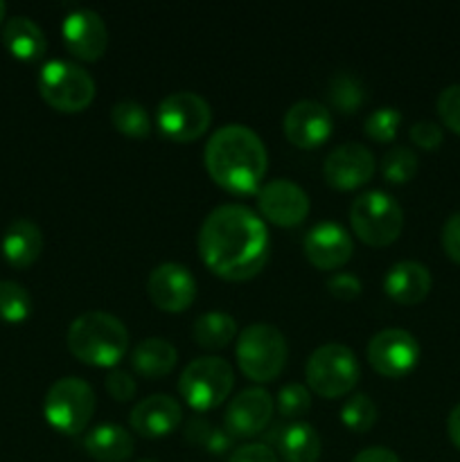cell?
I'll list each match as a JSON object with an SVG mask.
<instances>
[{
	"label": "cell",
	"mask_w": 460,
	"mask_h": 462,
	"mask_svg": "<svg viewBox=\"0 0 460 462\" xmlns=\"http://www.w3.org/2000/svg\"><path fill=\"white\" fill-rule=\"evenodd\" d=\"M275 409L287 420H298L307 415L311 409L309 388L302 386V383H287V386H282L278 397H275Z\"/></svg>",
	"instance_id": "d6a6232c"
},
{
	"label": "cell",
	"mask_w": 460,
	"mask_h": 462,
	"mask_svg": "<svg viewBox=\"0 0 460 462\" xmlns=\"http://www.w3.org/2000/svg\"><path fill=\"white\" fill-rule=\"evenodd\" d=\"M409 135H410V140H413L415 147L427 149V152H433V149H437L442 144L440 125H436V122H431V120L415 122V125L410 126Z\"/></svg>",
	"instance_id": "8d00e7d4"
},
{
	"label": "cell",
	"mask_w": 460,
	"mask_h": 462,
	"mask_svg": "<svg viewBox=\"0 0 460 462\" xmlns=\"http://www.w3.org/2000/svg\"><path fill=\"white\" fill-rule=\"evenodd\" d=\"M106 391L108 395L115 402H131L135 397V391H138V383H135L133 374H129L126 370H111L106 377Z\"/></svg>",
	"instance_id": "d590c367"
},
{
	"label": "cell",
	"mask_w": 460,
	"mask_h": 462,
	"mask_svg": "<svg viewBox=\"0 0 460 462\" xmlns=\"http://www.w3.org/2000/svg\"><path fill=\"white\" fill-rule=\"evenodd\" d=\"M192 337L206 350H224L237 337V320L225 311H206L194 320Z\"/></svg>",
	"instance_id": "484cf974"
},
{
	"label": "cell",
	"mask_w": 460,
	"mask_h": 462,
	"mask_svg": "<svg viewBox=\"0 0 460 462\" xmlns=\"http://www.w3.org/2000/svg\"><path fill=\"white\" fill-rule=\"evenodd\" d=\"M0 251L14 269H27L43 253V233L30 219H16L7 226L0 239Z\"/></svg>",
	"instance_id": "44dd1931"
},
{
	"label": "cell",
	"mask_w": 460,
	"mask_h": 462,
	"mask_svg": "<svg viewBox=\"0 0 460 462\" xmlns=\"http://www.w3.org/2000/svg\"><path fill=\"white\" fill-rule=\"evenodd\" d=\"M436 108L442 125L460 135V84L446 86V88L437 95Z\"/></svg>",
	"instance_id": "e575fe53"
},
{
	"label": "cell",
	"mask_w": 460,
	"mask_h": 462,
	"mask_svg": "<svg viewBox=\"0 0 460 462\" xmlns=\"http://www.w3.org/2000/svg\"><path fill=\"white\" fill-rule=\"evenodd\" d=\"M179 352L167 338H144L131 352V365L144 379H161L174 370Z\"/></svg>",
	"instance_id": "cb8c5ba5"
},
{
	"label": "cell",
	"mask_w": 460,
	"mask_h": 462,
	"mask_svg": "<svg viewBox=\"0 0 460 462\" xmlns=\"http://www.w3.org/2000/svg\"><path fill=\"white\" fill-rule=\"evenodd\" d=\"M275 402L264 388H246L233 397L224 415V429L233 440L255 438L269 427Z\"/></svg>",
	"instance_id": "4fadbf2b"
},
{
	"label": "cell",
	"mask_w": 460,
	"mask_h": 462,
	"mask_svg": "<svg viewBox=\"0 0 460 462\" xmlns=\"http://www.w3.org/2000/svg\"><path fill=\"white\" fill-rule=\"evenodd\" d=\"M257 210L262 219L282 228H293L309 215V197L293 180L275 179L262 185L257 192Z\"/></svg>",
	"instance_id": "7c38bea8"
},
{
	"label": "cell",
	"mask_w": 460,
	"mask_h": 462,
	"mask_svg": "<svg viewBox=\"0 0 460 462\" xmlns=\"http://www.w3.org/2000/svg\"><path fill=\"white\" fill-rule=\"evenodd\" d=\"M5 14H7V5L0 0V25H3V21H5Z\"/></svg>",
	"instance_id": "7bdbcfd3"
},
{
	"label": "cell",
	"mask_w": 460,
	"mask_h": 462,
	"mask_svg": "<svg viewBox=\"0 0 460 462\" xmlns=\"http://www.w3.org/2000/svg\"><path fill=\"white\" fill-rule=\"evenodd\" d=\"M327 95L334 111L343 113V116L356 113L365 102L363 84H361L359 77L350 75V72H336L329 81Z\"/></svg>",
	"instance_id": "4316f807"
},
{
	"label": "cell",
	"mask_w": 460,
	"mask_h": 462,
	"mask_svg": "<svg viewBox=\"0 0 460 462\" xmlns=\"http://www.w3.org/2000/svg\"><path fill=\"white\" fill-rule=\"evenodd\" d=\"M374 167L377 162L368 147L359 143H345L327 153L323 162V176L334 189L350 192L373 179Z\"/></svg>",
	"instance_id": "9a60e30c"
},
{
	"label": "cell",
	"mask_w": 460,
	"mask_h": 462,
	"mask_svg": "<svg viewBox=\"0 0 460 462\" xmlns=\"http://www.w3.org/2000/svg\"><path fill=\"white\" fill-rule=\"evenodd\" d=\"M431 271L413 260L397 262L383 275V291L397 305H419L431 293Z\"/></svg>",
	"instance_id": "ffe728a7"
},
{
	"label": "cell",
	"mask_w": 460,
	"mask_h": 462,
	"mask_svg": "<svg viewBox=\"0 0 460 462\" xmlns=\"http://www.w3.org/2000/svg\"><path fill=\"white\" fill-rule=\"evenodd\" d=\"M68 350L93 368H115L129 350V329L108 311H86L77 316L66 334Z\"/></svg>",
	"instance_id": "3957f363"
},
{
	"label": "cell",
	"mask_w": 460,
	"mask_h": 462,
	"mask_svg": "<svg viewBox=\"0 0 460 462\" xmlns=\"http://www.w3.org/2000/svg\"><path fill=\"white\" fill-rule=\"evenodd\" d=\"M442 251L451 262L460 264V212H454L442 226Z\"/></svg>",
	"instance_id": "74e56055"
},
{
	"label": "cell",
	"mask_w": 460,
	"mask_h": 462,
	"mask_svg": "<svg viewBox=\"0 0 460 462\" xmlns=\"http://www.w3.org/2000/svg\"><path fill=\"white\" fill-rule=\"evenodd\" d=\"M401 125V113L395 106H379L377 111H373L365 120V134L374 143H392L400 131Z\"/></svg>",
	"instance_id": "836d02e7"
},
{
	"label": "cell",
	"mask_w": 460,
	"mask_h": 462,
	"mask_svg": "<svg viewBox=\"0 0 460 462\" xmlns=\"http://www.w3.org/2000/svg\"><path fill=\"white\" fill-rule=\"evenodd\" d=\"M419 355L418 338L400 328L382 329L368 343L370 365L386 379H401L413 373Z\"/></svg>",
	"instance_id": "8fae6325"
},
{
	"label": "cell",
	"mask_w": 460,
	"mask_h": 462,
	"mask_svg": "<svg viewBox=\"0 0 460 462\" xmlns=\"http://www.w3.org/2000/svg\"><path fill=\"white\" fill-rule=\"evenodd\" d=\"M95 391L79 377H61L48 388L43 400L45 422L63 436H77L95 413Z\"/></svg>",
	"instance_id": "52a82bcc"
},
{
	"label": "cell",
	"mask_w": 460,
	"mask_h": 462,
	"mask_svg": "<svg viewBox=\"0 0 460 462\" xmlns=\"http://www.w3.org/2000/svg\"><path fill=\"white\" fill-rule=\"evenodd\" d=\"M185 438H188L189 445L201 447L207 454L221 456L225 451H230L233 447V438L228 436L224 427H216V424H210L203 418H192L185 427Z\"/></svg>",
	"instance_id": "f546056e"
},
{
	"label": "cell",
	"mask_w": 460,
	"mask_h": 462,
	"mask_svg": "<svg viewBox=\"0 0 460 462\" xmlns=\"http://www.w3.org/2000/svg\"><path fill=\"white\" fill-rule=\"evenodd\" d=\"M327 289L334 298H338L343 302H350L361 293V280L352 273H334L327 280Z\"/></svg>",
	"instance_id": "f35d334b"
},
{
	"label": "cell",
	"mask_w": 460,
	"mask_h": 462,
	"mask_svg": "<svg viewBox=\"0 0 460 462\" xmlns=\"http://www.w3.org/2000/svg\"><path fill=\"white\" fill-rule=\"evenodd\" d=\"M418 153L410 147H401V144L388 149L386 156L382 158V174L386 183L391 185H404L413 180L418 174Z\"/></svg>",
	"instance_id": "4dcf8cb0"
},
{
	"label": "cell",
	"mask_w": 460,
	"mask_h": 462,
	"mask_svg": "<svg viewBox=\"0 0 460 462\" xmlns=\"http://www.w3.org/2000/svg\"><path fill=\"white\" fill-rule=\"evenodd\" d=\"M203 162L219 188L233 194H253L260 192L269 153L255 131L244 125H225L207 140Z\"/></svg>",
	"instance_id": "7a4b0ae2"
},
{
	"label": "cell",
	"mask_w": 460,
	"mask_h": 462,
	"mask_svg": "<svg viewBox=\"0 0 460 462\" xmlns=\"http://www.w3.org/2000/svg\"><path fill=\"white\" fill-rule=\"evenodd\" d=\"M350 226L368 246H388L397 242L404 228V210L391 194L370 189L359 194L350 206Z\"/></svg>",
	"instance_id": "8992f818"
},
{
	"label": "cell",
	"mask_w": 460,
	"mask_h": 462,
	"mask_svg": "<svg viewBox=\"0 0 460 462\" xmlns=\"http://www.w3.org/2000/svg\"><path fill=\"white\" fill-rule=\"evenodd\" d=\"M138 462H156V460H138Z\"/></svg>",
	"instance_id": "ee69618b"
},
{
	"label": "cell",
	"mask_w": 460,
	"mask_h": 462,
	"mask_svg": "<svg viewBox=\"0 0 460 462\" xmlns=\"http://www.w3.org/2000/svg\"><path fill=\"white\" fill-rule=\"evenodd\" d=\"M352 462H401L395 451L386 449V447H368V449L359 451L352 458Z\"/></svg>",
	"instance_id": "60d3db41"
},
{
	"label": "cell",
	"mask_w": 460,
	"mask_h": 462,
	"mask_svg": "<svg viewBox=\"0 0 460 462\" xmlns=\"http://www.w3.org/2000/svg\"><path fill=\"white\" fill-rule=\"evenodd\" d=\"M183 420V409L171 395L158 393V395L144 397L133 406L129 415L131 429L143 438H165L176 431Z\"/></svg>",
	"instance_id": "d6986e66"
},
{
	"label": "cell",
	"mask_w": 460,
	"mask_h": 462,
	"mask_svg": "<svg viewBox=\"0 0 460 462\" xmlns=\"http://www.w3.org/2000/svg\"><path fill=\"white\" fill-rule=\"evenodd\" d=\"M343 427L354 433H365L377 422V404L365 393H354L347 397L341 409Z\"/></svg>",
	"instance_id": "1f68e13d"
},
{
	"label": "cell",
	"mask_w": 460,
	"mask_h": 462,
	"mask_svg": "<svg viewBox=\"0 0 460 462\" xmlns=\"http://www.w3.org/2000/svg\"><path fill=\"white\" fill-rule=\"evenodd\" d=\"M63 45L81 61H97L108 45V30L104 18L93 9H75L63 18Z\"/></svg>",
	"instance_id": "e0dca14e"
},
{
	"label": "cell",
	"mask_w": 460,
	"mask_h": 462,
	"mask_svg": "<svg viewBox=\"0 0 460 462\" xmlns=\"http://www.w3.org/2000/svg\"><path fill=\"white\" fill-rule=\"evenodd\" d=\"M198 255L215 275L233 282L255 278L269 262L264 219L242 203H224L203 219Z\"/></svg>",
	"instance_id": "6da1fadb"
},
{
	"label": "cell",
	"mask_w": 460,
	"mask_h": 462,
	"mask_svg": "<svg viewBox=\"0 0 460 462\" xmlns=\"http://www.w3.org/2000/svg\"><path fill=\"white\" fill-rule=\"evenodd\" d=\"M39 93L59 113H81L95 99V79L79 63L52 59L39 72Z\"/></svg>",
	"instance_id": "9c48e42d"
},
{
	"label": "cell",
	"mask_w": 460,
	"mask_h": 462,
	"mask_svg": "<svg viewBox=\"0 0 460 462\" xmlns=\"http://www.w3.org/2000/svg\"><path fill=\"white\" fill-rule=\"evenodd\" d=\"M156 122L158 131L167 140L192 143L210 129L212 108L201 95L189 93V90H176L158 104Z\"/></svg>",
	"instance_id": "30bf717a"
},
{
	"label": "cell",
	"mask_w": 460,
	"mask_h": 462,
	"mask_svg": "<svg viewBox=\"0 0 460 462\" xmlns=\"http://www.w3.org/2000/svg\"><path fill=\"white\" fill-rule=\"evenodd\" d=\"M32 316V296L21 282L0 280V320L21 325Z\"/></svg>",
	"instance_id": "f1b7e54d"
},
{
	"label": "cell",
	"mask_w": 460,
	"mask_h": 462,
	"mask_svg": "<svg viewBox=\"0 0 460 462\" xmlns=\"http://www.w3.org/2000/svg\"><path fill=\"white\" fill-rule=\"evenodd\" d=\"M332 113L314 99L293 104L282 120L284 138L298 149H316L332 135Z\"/></svg>",
	"instance_id": "2e32d148"
},
{
	"label": "cell",
	"mask_w": 460,
	"mask_h": 462,
	"mask_svg": "<svg viewBox=\"0 0 460 462\" xmlns=\"http://www.w3.org/2000/svg\"><path fill=\"white\" fill-rule=\"evenodd\" d=\"M446 433H449V440L454 442L455 449H460V404L451 409L449 420H446Z\"/></svg>",
	"instance_id": "b9f144b4"
},
{
	"label": "cell",
	"mask_w": 460,
	"mask_h": 462,
	"mask_svg": "<svg viewBox=\"0 0 460 462\" xmlns=\"http://www.w3.org/2000/svg\"><path fill=\"white\" fill-rule=\"evenodd\" d=\"M278 451L284 462H318L323 445L311 424L291 422L280 431Z\"/></svg>",
	"instance_id": "d4e9b609"
},
{
	"label": "cell",
	"mask_w": 460,
	"mask_h": 462,
	"mask_svg": "<svg viewBox=\"0 0 460 462\" xmlns=\"http://www.w3.org/2000/svg\"><path fill=\"white\" fill-rule=\"evenodd\" d=\"M147 291L153 305L162 311H185L197 298V280L192 271L176 262H165L158 264L149 273Z\"/></svg>",
	"instance_id": "5bb4252c"
},
{
	"label": "cell",
	"mask_w": 460,
	"mask_h": 462,
	"mask_svg": "<svg viewBox=\"0 0 460 462\" xmlns=\"http://www.w3.org/2000/svg\"><path fill=\"white\" fill-rule=\"evenodd\" d=\"M84 451L99 462H124L133 456V436L120 424H97L84 436Z\"/></svg>",
	"instance_id": "7402d4cb"
},
{
	"label": "cell",
	"mask_w": 460,
	"mask_h": 462,
	"mask_svg": "<svg viewBox=\"0 0 460 462\" xmlns=\"http://www.w3.org/2000/svg\"><path fill=\"white\" fill-rule=\"evenodd\" d=\"M305 257L320 271H336L350 262L354 253L352 235L336 221H320L302 239Z\"/></svg>",
	"instance_id": "ac0fdd59"
},
{
	"label": "cell",
	"mask_w": 460,
	"mask_h": 462,
	"mask_svg": "<svg viewBox=\"0 0 460 462\" xmlns=\"http://www.w3.org/2000/svg\"><path fill=\"white\" fill-rule=\"evenodd\" d=\"M3 45L18 61H39L48 50L43 30L27 16H12L5 21Z\"/></svg>",
	"instance_id": "603a6c76"
},
{
	"label": "cell",
	"mask_w": 460,
	"mask_h": 462,
	"mask_svg": "<svg viewBox=\"0 0 460 462\" xmlns=\"http://www.w3.org/2000/svg\"><path fill=\"white\" fill-rule=\"evenodd\" d=\"M111 125L129 138H147L152 134V117L147 108L133 99H122L111 106Z\"/></svg>",
	"instance_id": "83f0119b"
},
{
	"label": "cell",
	"mask_w": 460,
	"mask_h": 462,
	"mask_svg": "<svg viewBox=\"0 0 460 462\" xmlns=\"http://www.w3.org/2000/svg\"><path fill=\"white\" fill-rule=\"evenodd\" d=\"M228 462H280L275 451L271 447L260 445V442H251V445H242L230 454Z\"/></svg>",
	"instance_id": "ab89813d"
},
{
	"label": "cell",
	"mask_w": 460,
	"mask_h": 462,
	"mask_svg": "<svg viewBox=\"0 0 460 462\" xmlns=\"http://www.w3.org/2000/svg\"><path fill=\"white\" fill-rule=\"evenodd\" d=\"M235 373L221 356H198L189 361L179 377V393L189 409L206 413L219 409L230 397Z\"/></svg>",
	"instance_id": "5b68a950"
},
{
	"label": "cell",
	"mask_w": 460,
	"mask_h": 462,
	"mask_svg": "<svg viewBox=\"0 0 460 462\" xmlns=\"http://www.w3.org/2000/svg\"><path fill=\"white\" fill-rule=\"evenodd\" d=\"M359 373L354 352L343 343H325L316 347L305 365L307 386L325 400H338L352 393L359 382Z\"/></svg>",
	"instance_id": "ba28073f"
},
{
	"label": "cell",
	"mask_w": 460,
	"mask_h": 462,
	"mask_svg": "<svg viewBox=\"0 0 460 462\" xmlns=\"http://www.w3.org/2000/svg\"><path fill=\"white\" fill-rule=\"evenodd\" d=\"M287 338L271 323H253L244 328L235 346L239 368L257 383L278 379L287 364Z\"/></svg>",
	"instance_id": "277c9868"
}]
</instances>
